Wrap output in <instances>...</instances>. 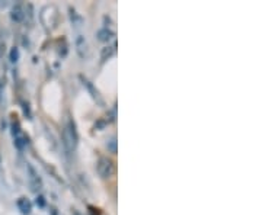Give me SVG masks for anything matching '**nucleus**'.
<instances>
[{"mask_svg":"<svg viewBox=\"0 0 262 215\" xmlns=\"http://www.w3.org/2000/svg\"><path fill=\"white\" fill-rule=\"evenodd\" d=\"M76 50H77V54L82 57V58H86L87 54H89V48H87V43L85 40V37L79 35L76 38Z\"/></svg>","mask_w":262,"mask_h":215,"instance_id":"5","label":"nucleus"},{"mask_svg":"<svg viewBox=\"0 0 262 215\" xmlns=\"http://www.w3.org/2000/svg\"><path fill=\"white\" fill-rule=\"evenodd\" d=\"M112 53H114V50H112L111 47H105V48L102 50V60H107V58H109V57L112 55Z\"/></svg>","mask_w":262,"mask_h":215,"instance_id":"10","label":"nucleus"},{"mask_svg":"<svg viewBox=\"0 0 262 215\" xmlns=\"http://www.w3.org/2000/svg\"><path fill=\"white\" fill-rule=\"evenodd\" d=\"M37 204H40L41 207H44V204H45V202H44V198H43V196H40V198L37 199Z\"/></svg>","mask_w":262,"mask_h":215,"instance_id":"11","label":"nucleus"},{"mask_svg":"<svg viewBox=\"0 0 262 215\" xmlns=\"http://www.w3.org/2000/svg\"><path fill=\"white\" fill-rule=\"evenodd\" d=\"M63 144H65L66 150L67 151H74L76 146H77V132H76V128H74V124L71 121L67 122L65 128H63Z\"/></svg>","mask_w":262,"mask_h":215,"instance_id":"1","label":"nucleus"},{"mask_svg":"<svg viewBox=\"0 0 262 215\" xmlns=\"http://www.w3.org/2000/svg\"><path fill=\"white\" fill-rule=\"evenodd\" d=\"M96 170L102 179H109L115 173V164L109 157H101L96 163Z\"/></svg>","mask_w":262,"mask_h":215,"instance_id":"2","label":"nucleus"},{"mask_svg":"<svg viewBox=\"0 0 262 215\" xmlns=\"http://www.w3.org/2000/svg\"><path fill=\"white\" fill-rule=\"evenodd\" d=\"M18 208L23 215H29L32 211V204L29 202L28 198H19L18 199Z\"/></svg>","mask_w":262,"mask_h":215,"instance_id":"6","label":"nucleus"},{"mask_svg":"<svg viewBox=\"0 0 262 215\" xmlns=\"http://www.w3.org/2000/svg\"><path fill=\"white\" fill-rule=\"evenodd\" d=\"M10 18L13 22H22L25 19V7L22 3H16L13 7H12V12H10Z\"/></svg>","mask_w":262,"mask_h":215,"instance_id":"4","label":"nucleus"},{"mask_svg":"<svg viewBox=\"0 0 262 215\" xmlns=\"http://www.w3.org/2000/svg\"><path fill=\"white\" fill-rule=\"evenodd\" d=\"M107 149H108L109 153L117 154V138H115V137H111V138H109V141L107 143Z\"/></svg>","mask_w":262,"mask_h":215,"instance_id":"8","label":"nucleus"},{"mask_svg":"<svg viewBox=\"0 0 262 215\" xmlns=\"http://www.w3.org/2000/svg\"><path fill=\"white\" fill-rule=\"evenodd\" d=\"M96 37H98V40H99L101 43H108L109 40L114 37V32L109 31L108 28H102V29H99V31L96 32Z\"/></svg>","mask_w":262,"mask_h":215,"instance_id":"7","label":"nucleus"},{"mask_svg":"<svg viewBox=\"0 0 262 215\" xmlns=\"http://www.w3.org/2000/svg\"><path fill=\"white\" fill-rule=\"evenodd\" d=\"M18 60H19V50H18L16 47H13L12 51H10V61H12V63H16Z\"/></svg>","mask_w":262,"mask_h":215,"instance_id":"9","label":"nucleus"},{"mask_svg":"<svg viewBox=\"0 0 262 215\" xmlns=\"http://www.w3.org/2000/svg\"><path fill=\"white\" fill-rule=\"evenodd\" d=\"M28 173H29V183L32 186V191L34 192H38L43 186V180L41 177L38 176V173L34 170V167L31 164H28Z\"/></svg>","mask_w":262,"mask_h":215,"instance_id":"3","label":"nucleus"}]
</instances>
